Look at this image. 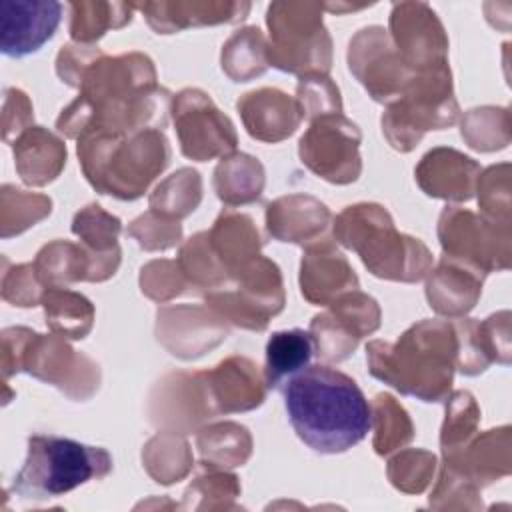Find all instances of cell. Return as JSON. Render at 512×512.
Segmentation results:
<instances>
[{"mask_svg":"<svg viewBox=\"0 0 512 512\" xmlns=\"http://www.w3.org/2000/svg\"><path fill=\"white\" fill-rule=\"evenodd\" d=\"M282 394L296 436L314 452H346L372 428V410L358 384L330 366L296 372Z\"/></svg>","mask_w":512,"mask_h":512,"instance_id":"1","label":"cell"},{"mask_svg":"<svg viewBox=\"0 0 512 512\" xmlns=\"http://www.w3.org/2000/svg\"><path fill=\"white\" fill-rule=\"evenodd\" d=\"M456 338L444 322H420L394 344L372 342L368 346L370 372L404 394L426 402L444 398L452 382V358Z\"/></svg>","mask_w":512,"mask_h":512,"instance_id":"2","label":"cell"},{"mask_svg":"<svg viewBox=\"0 0 512 512\" xmlns=\"http://www.w3.org/2000/svg\"><path fill=\"white\" fill-rule=\"evenodd\" d=\"M120 138L122 132L82 136L78 140V156L94 188L118 198H136L168 162V154L148 158L144 154L168 150V146L156 130H146L128 144Z\"/></svg>","mask_w":512,"mask_h":512,"instance_id":"3","label":"cell"},{"mask_svg":"<svg viewBox=\"0 0 512 512\" xmlns=\"http://www.w3.org/2000/svg\"><path fill=\"white\" fill-rule=\"evenodd\" d=\"M110 470L112 458L104 448L36 434L28 438V456L12 490L24 500L56 498L92 478H104Z\"/></svg>","mask_w":512,"mask_h":512,"instance_id":"4","label":"cell"},{"mask_svg":"<svg viewBox=\"0 0 512 512\" xmlns=\"http://www.w3.org/2000/svg\"><path fill=\"white\" fill-rule=\"evenodd\" d=\"M360 134L342 116L318 120L300 140L302 160L330 182H350L360 172L358 162Z\"/></svg>","mask_w":512,"mask_h":512,"instance_id":"5","label":"cell"},{"mask_svg":"<svg viewBox=\"0 0 512 512\" xmlns=\"http://www.w3.org/2000/svg\"><path fill=\"white\" fill-rule=\"evenodd\" d=\"M174 122L188 158L206 160L214 154L234 150L236 136L228 118H224L198 90H186L178 96Z\"/></svg>","mask_w":512,"mask_h":512,"instance_id":"6","label":"cell"},{"mask_svg":"<svg viewBox=\"0 0 512 512\" xmlns=\"http://www.w3.org/2000/svg\"><path fill=\"white\" fill-rule=\"evenodd\" d=\"M268 26L274 40L270 60L282 70L296 72L304 66V44L306 48H322V40L328 42L318 4H272Z\"/></svg>","mask_w":512,"mask_h":512,"instance_id":"7","label":"cell"},{"mask_svg":"<svg viewBox=\"0 0 512 512\" xmlns=\"http://www.w3.org/2000/svg\"><path fill=\"white\" fill-rule=\"evenodd\" d=\"M2 54L10 58H22L40 50L48 42L62 16L60 2H34V0H2Z\"/></svg>","mask_w":512,"mask_h":512,"instance_id":"8","label":"cell"},{"mask_svg":"<svg viewBox=\"0 0 512 512\" xmlns=\"http://www.w3.org/2000/svg\"><path fill=\"white\" fill-rule=\"evenodd\" d=\"M314 352V336L300 328L274 332L266 344V384L280 388L304 370Z\"/></svg>","mask_w":512,"mask_h":512,"instance_id":"9","label":"cell"},{"mask_svg":"<svg viewBox=\"0 0 512 512\" xmlns=\"http://www.w3.org/2000/svg\"><path fill=\"white\" fill-rule=\"evenodd\" d=\"M72 8V24L70 34L76 40L90 42L104 34L108 26H120L114 22L110 12L118 8V4H70Z\"/></svg>","mask_w":512,"mask_h":512,"instance_id":"10","label":"cell"}]
</instances>
